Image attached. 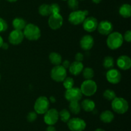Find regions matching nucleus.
I'll list each match as a JSON object with an SVG mask.
<instances>
[{
    "label": "nucleus",
    "instance_id": "c85d7f7f",
    "mask_svg": "<svg viewBox=\"0 0 131 131\" xmlns=\"http://www.w3.org/2000/svg\"><path fill=\"white\" fill-rule=\"evenodd\" d=\"M103 96L105 99L109 100V101H112L116 97V92L112 89H106L104 92Z\"/></svg>",
    "mask_w": 131,
    "mask_h": 131
},
{
    "label": "nucleus",
    "instance_id": "a878e982",
    "mask_svg": "<svg viewBox=\"0 0 131 131\" xmlns=\"http://www.w3.org/2000/svg\"><path fill=\"white\" fill-rule=\"evenodd\" d=\"M115 64L114 59L111 56H107L104 59L103 66L105 69H112Z\"/></svg>",
    "mask_w": 131,
    "mask_h": 131
},
{
    "label": "nucleus",
    "instance_id": "9d476101",
    "mask_svg": "<svg viewBox=\"0 0 131 131\" xmlns=\"http://www.w3.org/2000/svg\"><path fill=\"white\" fill-rule=\"evenodd\" d=\"M63 23V19L60 13L51 14L49 15V18L48 19L49 26L53 30L60 29L62 26Z\"/></svg>",
    "mask_w": 131,
    "mask_h": 131
},
{
    "label": "nucleus",
    "instance_id": "49530a36",
    "mask_svg": "<svg viewBox=\"0 0 131 131\" xmlns=\"http://www.w3.org/2000/svg\"><path fill=\"white\" fill-rule=\"evenodd\" d=\"M63 1H67V0H63Z\"/></svg>",
    "mask_w": 131,
    "mask_h": 131
},
{
    "label": "nucleus",
    "instance_id": "aec40b11",
    "mask_svg": "<svg viewBox=\"0 0 131 131\" xmlns=\"http://www.w3.org/2000/svg\"><path fill=\"white\" fill-rule=\"evenodd\" d=\"M81 107L83 108L84 111L89 113L94 110L95 108V104L93 100L90 99H85L81 102Z\"/></svg>",
    "mask_w": 131,
    "mask_h": 131
},
{
    "label": "nucleus",
    "instance_id": "39448f33",
    "mask_svg": "<svg viewBox=\"0 0 131 131\" xmlns=\"http://www.w3.org/2000/svg\"><path fill=\"white\" fill-rule=\"evenodd\" d=\"M88 15V10H74L69 14L68 20L73 25H79L83 23Z\"/></svg>",
    "mask_w": 131,
    "mask_h": 131
},
{
    "label": "nucleus",
    "instance_id": "6e6552de",
    "mask_svg": "<svg viewBox=\"0 0 131 131\" xmlns=\"http://www.w3.org/2000/svg\"><path fill=\"white\" fill-rule=\"evenodd\" d=\"M67 126L71 131H83L86 128V123L81 118H70L67 122Z\"/></svg>",
    "mask_w": 131,
    "mask_h": 131
},
{
    "label": "nucleus",
    "instance_id": "393cba45",
    "mask_svg": "<svg viewBox=\"0 0 131 131\" xmlns=\"http://www.w3.org/2000/svg\"><path fill=\"white\" fill-rule=\"evenodd\" d=\"M69 108L70 111L74 114H78L81 109V104L79 101H70Z\"/></svg>",
    "mask_w": 131,
    "mask_h": 131
},
{
    "label": "nucleus",
    "instance_id": "a211bd4d",
    "mask_svg": "<svg viewBox=\"0 0 131 131\" xmlns=\"http://www.w3.org/2000/svg\"><path fill=\"white\" fill-rule=\"evenodd\" d=\"M84 69V66L81 62L74 61L71 63L69 66V69L70 74L74 76H78L80 74V73L83 71Z\"/></svg>",
    "mask_w": 131,
    "mask_h": 131
},
{
    "label": "nucleus",
    "instance_id": "58836bf2",
    "mask_svg": "<svg viewBox=\"0 0 131 131\" xmlns=\"http://www.w3.org/2000/svg\"><path fill=\"white\" fill-rule=\"evenodd\" d=\"M1 48H2V49H3V50H7V49H8V48H9L8 44L6 43V42H3Z\"/></svg>",
    "mask_w": 131,
    "mask_h": 131
},
{
    "label": "nucleus",
    "instance_id": "a19ab883",
    "mask_svg": "<svg viewBox=\"0 0 131 131\" xmlns=\"http://www.w3.org/2000/svg\"><path fill=\"white\" fill-rule=\"evenodd\" d=\"M3 39L2 37H1V35H0V48H1V46H2L3 43Z\"/></svg>",
    "mask_w": 131,
    "mask_h": 131
},
{
    "label": "nucleus",
    "instance_id": "2eb2a0df",
    "mask_svg": "<svg viewBox=\"0 0 131 131\" xmlns=\"http://www.w3.org/2000/svg\"><path fill=\"white\" fill-rule=\"evenodd\" d=\"M98 26L97 19L94 17H86L83 23V29L88 32H93L97 29Z\"/></svg>",
    "mask_w": 131,
    "mask_h": 131
},
{
    "label": "nucleus",
    "instance_id": "bb28decb",
    "mask_svg": "<svg viewBox=\"0 0 131 131\" xmlns=\"http://www.w3.org/2000/svg\"><path fill=\"white\" fill-rule=\"evenodd\" d=\"M59 118L64 123H67L69 119H70V113L67 109H62L59 113Z\"/></svg>",
    "mask_w": 131,
    "mask_h": 131
},
{
    "label": "nucleus",
    "instance_id": "de8ad7c7",
    "mask_svg": "<svg viewBox=\"0 0 131 131\" xmlns=\"http://www.w3.org/2000/svg\"><path fill=\"white\" fill-rule=\"evenodd\" d=\"M81 1H83V0H81Z\"/></svg>",
    "mask_w": 131,
    "mask_h": 131
},
{
    "label": "nucleus",
    "instance_id": "f3484780",
    "mask_svg": "<svg viewBox=\"0 0 131 131\" xmlns=\"http://www.w3.org/2000/svg\"><path fill=\"white\" fill-rule=\"evenodd\" d=\"M118 67L122 70H128L131 67V59L127 55H121L116 60Z\"/></svg>",
    "mask_w": 131,
    "mask_h": 131
},
{
    "label": "nucleus",
    "instance_id": "b1692460",
    "mask_svg": "<svg viewBox=\"0 0 131 131\" xmlns=\"http://www.w3.org/2000/svg\"><path fill=\"white\" fill-rule=\"evenodd\" d=\"M38 13L42 16H49L51 14V7L49 5L47 4H42L38 8Z\"/></svg>",
    "mask_w": 131,
    "mask_h": 131
},
{
    "label": "nucleus",
    "instance_id": "9b49d317",
    "mask_svg": "<svg viewBox=\"0 0 131 131\" xmlns=\"http://www.w3.org/2000/svg\"><path fill=\"white\" fill-rule=\"evenodd\" d=\"M59 119V112L56 109H50L44 114L43 121L48 125H54Z\"/></svg>",
    "mask_w": 131,
    "mask_h": 131
},
{
    "label": "nucleus",
    "instance_id": "c756f323",
    "mask_svg": "<svg viewBox=\"0 0 131 131\" xmlns=\"http://www.w3.org/2000/svg\"><path fill=\"white\" fill-rule=\"evenodd\" d=\"M62 82L64 87L66 89H69L74 86V80L72 77H66Z\"/></svg>",
    "mask_w": 131,
    "mask_h": 131
},
{
    "label": "nucleus",
    "instance_id": "72a5a7b5",
    "mask_svg": "<svg viewBox=\"0 0 131 131\" xmlns=\"http://www.w3.org/2000/svg\"><path fill=\"white\" fill-rule=\"evenodd\" d=\"M8 29V24L3 19L0 17V33L6 31Z\"/></svg>",
    "mask_w": 131,
    "mask_h": 131
},
{
    "label": "nucleus",
    "instance_id": "79ce46f5",
    "mask_svg": "<svg viewBox=\"0 0 131 131\" xmlns=\"http://www.w3.org/2000/svg\"><path fill=\"white\" fill-rule=\"evenodd\" d=\"M92 1H93L94 3L95 4H99V3H101V1H102V0H92Z\"/></svg>",
    "mask_w": 131,
    "mask_h": 131
},
{
    "label": "nucleus",
    "instance_id": "2f4dec72",
    "mask_svg": "<svg viewBox=\"0 0 131 131\" xmlns=\"http://www.w3.org/2000/svg\"><path fill=\"white\" fill-rule=\"evenodd\" d=\"M27 120L29 122H33L37 119V113L35 111H31L27 115Z\"/></svg>",
    "mask_w": 131,
    "mask_h": 131
},
{
    "label": "nucleus",
    "instance_id": "cd10ccee",
    "mask_svg": "<svg viewBox=\"0 0 131 131\" xmlns=\"http://www.w3.org/2000/svg\"><path fill=\"white\" fill-rule=\"evenodd\" d=\"M83 76L85 80H92L94 77V71L92 68L87 67L83 69Z\"/></svg>",
    "mask_w": 131,
    "mask_h": 131
},
{
    "label": "nucleus",
    "instance_id": "0eeeda50",
    "mask_svg": "<svg viewBox=\"0 0 131 131\" xmlns=\"http://www.w3.org/2000/svg\"><path fill=\"white\" fill-rule=\"evenodd\" d=\"M67 70L61 65L55 66L51 71V77L54 81L62 82L67 77Z\"/></svg>",
    "mask_w": 131,
    "mask_h": 131
},
{
    "label": "nucleus",
    "instance_id": "1a4fd4ad",
    "mask_svg": "<svg viewBox=\"0 0 131 131\" xmlns=\"http://www.w3.org/2000/svg\"><path fill=\"white\" fill-rule=\"evenodd\" d=\"M83 97V94L79 87H72L67 89L65 92V98L69 101H79Z\"/></svg>",
    "mask_w": 131,
    "mask_h": 131
},
{
    "label": "nucleus",
    "instance_id": "f704fd0d",
    "mask_svg": "<svg viewBox=\"0 0 131 131\" xmlns=\"http://www.w3.org/2000/svg\"><path fill=\"white\" fill-rule=\"evenodd\" d=\"M123 39H124V41L125 40L126 42H131V31H126V32H125V33H124V36H123Z\"/></svg>",
    "mask_w": 131,
    "mask_h": 131
},
{
    "label": "nucleus",
    "instance_id": "473e14b6",
    "mask_svg": "<svg viewBox=\"0 0 131 131\" xmlns=\"http://www.w3.org/2000/svg\"><path fill=\"white\" fill-rule=\"evenodd\" d=\"M51 14H59L60 12V6L58 3H52L50 5Z\"/></svg>",
    "mask_w": 131,
    "mask_h": 131
},
{
    "label": "nucleus",
    "instance_id": "37998d69",
    "mask_svg": "<svg viewBox=\"0 0 131 131\" xmlns=\"http://www.w3.org/2000/svg\"><path fill=\"white\" fill-rule=\"evenodd\" d=\"M94 131H106V130H104L102 129V128H97V129L95 130Z\"/></svg>",
    "mask_w": 131,
    "mask_h": 131
},
{
    "label": "nucleus",
    "instance_id": "ddd939ff",
    "mask_svg": "<svg viewBox=\"0 0 131 131\" xmlns=\"http://www.w3.org/2000/svg\"><path fill=\"white\" fill-rule=\"evenodd\" d=\"M97 30L102 35H108L112 33L113 30V26L110 21L107 20L102 21L98 23L97 26Z\"/></svg>",
    "mask_w": 131,
    "mask_h": 131
},
{
    "label": "nucleus",
    "instance_id": "c9c22d12",
    "mask_svg": "<svg viewBox=\"0 0 131 131\" xmlns=\"http://www.w3.org/2000/svg\"><path fill=\"white\" fill-rule=\"evenodd\" d=\"M75 61L81 62H82V61L84 60V55L80 52L77 53L75 55Z\"/></svg>",
    "mask_w": 131,
    "mask_h": 131
},
{
    "label": "nucleus",
    "instance_id": "f8f14e48",
    "mask_svg": "<svg viewBox=\"0 0 131 131\" xmlns=\"http://www.w3.org/2000/svg\"><path fill=\"white\" fill-rule=\"evenodd\" d=\"M24 38V35L23 31L14 30L9 34L8 41L13 45H19L23 42Z\"/></svg>",
    "mask_w": 131,
    "mask_h": 131
},
{
    "label": "nucleus",
    "instance_id": "f03ea898",
    "mask_svg": "<svg viewBox=\"0 0 131 131\" xmlns=\"http://www.w3.org/2000/svg\"><path fill=\"white\" fill-rule=\"evenodd\" d=\"M124 42L123 35L120 32H115L108 35L106 43L110 49L112 50L118 49L122 46Z\"/></svg>",
    "mask_w": 131,
    "mask_h": 131
},
{
    "label": "nucleus",
    "instance_id": "f257e3e1",
    "mask_svg": "<svg viewBox=\"0 0 131 131\" xmlns=\"http://www.w3.org/2000/svg\"><path fill=\"white\" fill-rule=\"evenodd\" d=\"M23 30L24 37L29 41H37L41 36V31L40 28L33 23L27 24Z\"/></svg>",
    "mask_w": 131,
    "mask_h": 131
},
{
    "label": "nucleus",
    "instance_id": "dca6fc26",
    "mask_svg": "<svg viewBox=\"0 0 131 131\" xmlns=\"http://www.w3.org/2000/svg\"><path fill=\"white\" fill-rule=\"evenodd\" d=\"M94 45L93 37L90 35H85L80 40V46L84 51L91 50Z\"/></svg>",
    "mask_w": 131,
    "mask_h": 131
},
{
    "label": "nucleus",
    "instance_id": "4468645a",
    "mask_svg": "<svg viewBox=\"0 0 131 131\" xmlns=\"http://www.w3.org/2000/svg\"><path fill=\"white\" fill-rule=\"evenodd\" d=\"M106 79L112 84L118 83L122 79L121 73L116 69H109L106 73Z\"/></svg>",
    "mask_w": 131,
    "mask_h": 131
},
{
    "label": "nucleus",
    "instance_id": "412c9836",
    "mask_svg": "<svg viewBox=\"0 0 131 131\" xmlns=\"http://www.w3.org/2000/svg\"><path fill=\"white\" fill-rule=\"evenodd\" d=\"M27 23L24 19L21 17H16L13 20L12 26L15 30L23 31L26 26Z\"/></svg>",
    "mask_w": 131,
    "mask_h": 131
},
{
    "label": "nucleus",
    "instance_id": "4be33fe9",
    "mask_svg": "<svg viewBox=\"0 0 131 131\" xmlns=\"http://www.w3.org/2000/svg\"><path fill=\"white\" fill-rule=\"evenodd\" d=\"M119 14L124 18H129L131 15V6L125 3L122 5L119 8Z\"/></svg>",
    "mask_w": 131,
    "mask_h": 131
},
{
    "label": "nucleus",
    "instance_id": "423d86ee",
    "mask_svg": "<svg viewBox=\"0 0 131 131\" xmlns=\"http://www.w3.org/2000/svg\"><path fill=\"white\" fill-rule=\"evenodd\" d=\"M80 89L83 95L86 96H93L97 90V85L93 80H85L81 83Z\"/></svg>",
    "mask_w": 131,
    "mask_h": 131
},
{
    "label": "nucleus",
    "instance_id": "5701e85b",
    "mask_svg": "<svg viewBox=\"0 0 131 131\" xmlns=\"http://www.w3.org/2000/svg\"><path fill=\"white\" fill-rule=\"evenodd\" d=\"M49 60L51 64L54 66L60 65L62 62V57L58 53L51 52L49 55Z\"/></svg>",
    "mask_w": 131,
    "mask_h": 131
},
{
    "label": "nucleus",
    "instance_id": "7c9ffc66",
    "mask_svg": "<svg viewBox=\"0 0 131 131\" xmlns=\"http://www.w3.org/2000/svg\"><path fill=\"white\" fill-rule=\"evenodd\" d=\"M67 5L70 10L74 11L79 7V1L78 0H67Z\"/></svg>",
    "mask_w": 131,
    "mask_h": 131
},
{
    "label": "nucleus",
    "instance_id": "c03bdc74",
    "mask_svg": "<svg viewBox=\"0 0 131 131\" xmlns=\"http://www.w3.org/2000/svg\"><path fill=\"white\" fill-rule=\"evenodd\" d=\"M6 1H8V2L10 3H14V2H16L17 0H6Z\"/></svg>",
    "mask_w": 131,
    "mask_h": 131
},
{
    "label": "nucleus",
    "instance_id": "a18cd8bd",
    "mask_svg": "<svg viewBox=\"0 0 131 131\" xmlns=\"http://www.w3.org/2000/svg\"><path fill=\"white\" fill-rule=\"evenodd\" d=\"M1 74H0V80H1Z\"/></svg>",
    "mask_w": 131,
    "mask_h": 131
},
{
    "label": "nucleus",
    "instance_id": "e433bc0d",
    "mask_svg": "<svg viewBox=\"0 0 131 131\" xmlns=\"http://www.w3.org/2000/svg\"><path fill=\"white\" fill-rule=\"evenodd\" d=\"M62 62V66L64 67V68H65V69H67V68H69V66H70V62H69V60H65L64 61L61 62Z\"/></svg>",
    "mask_w": 131,
    "mask_h": 131
},
{
    "label": "nucleus",
    "instance_id": "4c0bfd02",
    "mask_svg": "<svg viewBox=\"0 0 131 131\" xmlns=\"http://www.w3.org/2000/svg\"><path fill=\"white\" fill-rule=\"evenodd\" d=\"M46 131H56V130L53 125H48L46 128Z\"/></svg>",
    "mask_w": 131,
    "mask_h": 131
},
{
    "label": "nucleus",
    "instance_id": "7ed1b4c3",
    "mask_svg": "<svg viewBox=\"0 0 131 131\" xmlns=\"http://www.w3.org/2000/svg\"><path fill=\"white\" fill-rule=\"evenodd\" d=\"M111 107L115 113L122 114L127 112L129 109V104L124 98L116 97L112 100Z\"/></svg>",
    "mask_w": 131,
    "mask_h": 131
},
{
    "label": "nucleus",
    "instance_id": "ea45409f",
    "mask_svg": "<svg viewBox=\"0 0 131 131\" xmlns=\"http://www.w3.org/2000/svg\"><path fill=\"white\" fill-rule=\"evenodd\" d=\"M49 100L50 101H51L52 103H55L56 102V98H55L54 96H51V97L49 98Z\"/></svg>",
    "mask_w": 131,
    "mask_h": 131
},
{
    "label": "nucleus",
    "instance_id": "6ab92c4d",
    "mask_svg": "<svg viewBox=\"0 0 131 131\" xmlns=\"http://www.w3.org/2000/svg\"><path fill=\"white\" fill-rule=\"evenodd\" d=\"M114 118H115L114 114L111 110H106L102 112L100 115V119L105 123H110L112 122Z\"/></svg>",
    "mask_w": 131,
    "mask_h": 131
},
{
    "label": "nucleus",
    "instance_id": "20e7f679",
    "mask_svg": "<svg viewBox=\"0 0 131 131\" xmlns=\"http://www.w3.org/2000/svg\"><path fill=\"white\" fill-rule=\"evenodd\" d=\"M49 100L46 96H39L34 104V110L37 114H44L49 109Z\"/></svg>",
    "mask_w": 131,
    "mask_h": 131
}]
</instances>
